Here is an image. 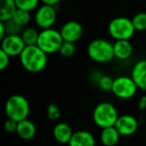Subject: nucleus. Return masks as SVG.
Segmentation results:
<instances>
[{"label":"nucleus","mask_w":146,"mask_h":146,"mask_svg":"<svg viewBox=\"0 0 146 146\" xmlns=\"http://www.w3.org/2000/svg\"><path fill=\"white\" fill-rule=\"evenodd\" d=\"M37 45L26 46L19 56L20 64L25 70L31 73H39L47 66L48 57Z\"/></svg>","instance_id":"1"},{"label":"nucleus","mask_w":146,"mask_h":146,"mask_svg":"<svg viewBox=\"0 0 146 146\" xmlns=\"http://www.w3.org/2000/svg\"><path fill=\"white\" fill-rule=\"evenodd\" d=\"M87 54L96 63H108L115 58L113 43L103 38L93 39L87 46Z\"/></svg>","instance_id":"2"},{"label":"nucleus","mask_w":146,"mask_h":146,"mask_svg":"<svg viewBox=\"0 0 146 146\" xmlns=\"http://www.w3.org/2000/svg\"><path fill=\"white\" fill-rule=\"evenodd\" d=\"M4 111L7 118L16 122H20L24 119H27L30 111V106L26 97L20 94H14L8 97V99L6 100Z\"/></svg>","instance_id":"3"},{"label":"nucleus","mask_w":146,"mask_h":146,"mask_svg":"<svg viewBox=\"0 0 146 146\" xmlns=\"http://www.w3.org/2000/svg\"><path fill=\"white\" fill-rule=\"evenodd\" d=\"M118 117L119 115L116 107L112 103L106 101L98 103L92 113L93 122L101 129L114 126Z\"/></svg>","instance_id":"4"},{"label":"nucleus","mask_w":146,"mask_h":146,"mask_svg":"<svg viewBox=\"0 0 146 146\" xmlns=\"http://www.w3.org/2000/svg\"><path fill=\"white\" fill-rule=\"evenodd\" d=\"M64 42L60 31L54 28L43 29L39 32L37 46L46 54H54L59 52L62 43Z\"/></svg>","instance_id":"5"},{"label":"nucleus","mask_w":146,"mask_h":146,"mask_svg":"<svg viewBox=\"0 0 146 146\" xmlns=\"http://www.w3.org/2000/svg\"><path fill=\"white\" fill-rule=\"evenodd\" d=\"M135 31L132 20L124 16L115 17L108 24V33L114 40H129Z\"/></svg>","instance_id":"6"},{"label":"nucleus","mask_w":146,"mask_h":146,"mask_svg":"<svg viewBox=\"0 0 146 146\" xmlns=\"http://www.w3.org/2000/svg\"><path fill=\"white\" fill-rule=\"evenodd\" d=\"M137 89V85L131 76H119L114 79L111 92L119 99L127 100L135 96Z\"/></svg>","instance_id":"7"},{"label":"nucleus","mask_w":146,"mask_h":146,"mask_svg":"<svg viewBox=\"0 0 146 146\" xmlns=\"http://www.w3.org/2000/svg\"><path fill=\"white\" fill-rule=\"evenodd\" d=\"M57 19V11L55 6L42 4L35 10L34 22L37 27L43 29L53 28Z\"/></svg>","instance_id":"8"},{"label":"nucleus","mask_w":146,"mask_h":146,"mask_svg":"<svg viewBox=\"0 0 146 146\" xmlns=\"http://www.w3.org/2000/svg\"><path fill=\"white\" fill-rule=\"evenodd\" d=\"M26 47L21 35H6L1 39V50L6 52L10 57L20 56Z\"/></svg>","instance_id":"9"},{"label":"nucleus","mask_w":146,"mask_h":146,"mask_svg":"<svg viewBox=\"0 0 146 146\" xmlns=\"http://www.w3.org/2000/svg\"><path fill=\"white\" fill-rule=\"evenodd\" d=\"M59 31H60L63 40L67 41V42L76 43L83 36V27H82L81 23L75 20L65 22Z\"/></svg>","instance_id":"10"},{"label":"nucleus","mask_w":146,"mask_h":146,"mask_svg":"<svg viewBox=\"0 0 146 146\" xmlns=\"http://www.w3.org/2000/svg\"><path fill=\"white\" fill-rule=\"evenodd\" d=\"M114 126L121 136H131L137 132L139 123L133 115L124 114L118 117Z\"/></svg>","instance_id":"11"},{"label":"nucleus","mask_w":146,"mask_h":146,"mask_svg":"<svg viewBox=\"0 0 146 146\" xmlns=\"http://www.w3.org/2000/svg\"><path fill=\"white\" fill-rule=\"evenodd\" d=\"M131 77L137 85L138 89L146 91V59L137 61L133 65Z\"/></svg>","instance_id":"12"},{"label":"nucleus","mask_w":146,"mask_h":146,"mask_svg":"<svg viewBox=\"0 0 146 146\" xmlns=\"http://www.w3.org/2000/svg\"><path fill=\"white\" fill-rule=\"evenodd\" d=\"M68 146H96V140L91 132L79 130L73 133Z\"/></svg>","instance_id":"13"},{"label":"nucleus","mask_w":146,"mask_h":146,"mask_svg":"<svg viewBox=\"0 0 146 146\" xmlns=\"http://www.w3.org/2000/svg\"><path fill=\"white\" fill-rule=\"evenodd\" d=\"M73 133L70 125L65 122H58L53 127V137L60 144H68Z\"/></svg>","instance_id":"14"},{"label":"nucleus","mask_w":146,"mask_h":146,"mask_svg":"<svg viewBox=\"0 0 146 146\" xmlns=\"http://www.w3.org/2000/svg\"><path fill=\"white\" fill-rule=\"evenodd\" d=\"M114 56L118 60H126L132 55L133 46L129 40H115L113 43Z\"/></svg>","instance_id":"15"},{"label":"nucleus","mask_w":146,"mask_h":146,"mask_svg":"<svg viewBox=\"0 0 146 146\" xmlns=\"http://www.w3.org/2000/svg\"><path fill=\"white\" fill-rule=\"evenodd\" d=\"M16 134L22 140H31L36 134V126L31 120L24 119L18 122Z\"/></svg>","instance_id":"16"},{"label":"nucleus","mask_w":146,"mask_h":146,"mask_svg":"<svg viewBox=\"0 0 146 146\" xmlns=\"http://www.w3.org/2000/svg\"><path fill=\"white\" fill-rule=\"evenodd\" d=\"M120 133L117 131L115 126L103 128L100 132V142L103 146H115L120 140Z\"/></svg>","instance_id":"17"},{"label":"nucleus","mask_w":146,"mask_h":146,"mask_svg":"<svg viewBox=\"0 0 146 146\" xmlns=\"http://www.w3.org/2000/svg\"><path fill=\"white\" fill-rule=\"evenodd\" d=\"M17 9L15 0H0V21L12 19Z\"/></svg>","instance_id":"18"},{"label":"nucleus","mask_w":146,"mask_h":146,"mask_svg":"<svg viewBox=\"0 0 146 146\" xmlns=\"http://www.w3.org/2000/svg\"><path fill=\"white\" fill-rule=\"evenodd\" d=\"M21 37H22L26 46L36 45L39 37V31H37L33 27H25L21 33Z\"/></svg>","instance_id":"19"},{"label":"nucleus","mask_w":146,"mask_h":146,"mask_svg":"<svg viewBox=\"0 0 146 146\" xmlns=\"http://www.w3.org/2000/svg\"><path fill=\"white\" fill-rule=\"evenodd\" d=\"M12 19L15 21L16 23H18L20 26L22 27H26L27 25L30 23L31 21V15L30 12L25 10H21V9H17L15 14L13 15Z\"/></svg>","instance_id":"20"},{"label":"nucleus","mask_w":146,"mask_h":146,"mask_svg":"<svg viewBox=\"0 0 146 146\" xmlns=\"http://www.w3.org/2000/svg\"><path fill=\"white\" fill-rule=\"evenodd\" d=\"M40 2V0H15L17 8L21 9V10L28 11V12L36 10L39 7Z\"/></svg>","instance_id":"21"},{"label":"nucleus","mask_w":146,"mask_h":146,"mask_svg":"<svg viewBox=\"0 0 146 146\" xmlns=\"http://www.w3.org/2000/svg\"><path fill=\"white\" fill-rule=\"evenodd\" d=\"M3 23H4L5 29H6V35H21L23 29H24V27L20 26L13 19H9Z\"/></svg>","instance_id":"22"},{"label":"nucleus","mask_w":146,"mask_h":146,"mask_svg":"<svg viewBox=\"0 0 146 146\" xmlns=\"http://www.w3.org/2000/svg\"><path fill=\"white\" fill-rule=\"evenodd\" d=\"M136 31H146V12H139L131 19Z\"/></svg>","instance_id":"23"},{"label":"nucleus","mask_w":146,"mask_h":146,"mask_svg":"<svg viewBox=\"0 0 146 146\" xmlns=\"http://www.w3.org/2000/svg\"><path fill=\"white\" fill-rule=\"evenodd\" d=\"M46 115L51 121H58L61 117V110L55 103H50L46 108Z\"/></svg>","instance_id":"24"},{"label":"nucleus","mask_w":146,"mask_h":146,"mask_svg":"<svg viewBox=\"0 0 146 146\" xmlns=\"http://www.w3.org/2000/svg\"><path fill=\"white\" fill-rule=\"evenodd\" d=\"M75 51H76L75 43L64 41V42L62 43V45H61L59 53H60L61 56L69 58V57H72L73 55L75 54Z\"/></svg>","instance_id":"25"},{"label":"nucleus","mask_w":146,"mask_h":146,"mask_svg":"<svg viewBox=\"0 0 146 146\" xmlns=\"http://www.w3.org/2000/svg\"><path fill=\"white\" fill-rule=\"evenodd\" d=\"M113 81L114 79H112L110 76L108 75H101L99 78L97 79V84L98 87L102 90V91H111L112 90V86H113Z\"/></svg>","instance_id":"26"},{"label":"nucleus","mask_w":146,"mask_h":146,"mask_svg":"<svg viewBox=\"0 0 146 146\" xmlns=\"http://www.w3.org/2000/svg\"><path fill=\"white\" fill-rule=\"evenodd\" d=\"M9 62H10V56L0 49V70H4L5 68H7Z\"/></svg>","instance_id":"27"},{"label":"nucleus","mask_w":146,"mask_h":146,"mask_svg":"<svg viewBox=\"0 0 146 146\" xmlns=\"http://www.w3.org/2000/svg\"><path fill=\"white\" fill-rule=\"evenodd\" d=\"M17 125H18V122L7 118L6 121L4 122V130L8 133H14L17 130Z\"/></svg>","instance_id":"28"},{"label":"nucleus","mask_w":146,"mask_h":146,"mask_svg":"<svg viewBox=\"0 0 146 146\" xmlns=\"http://www.w3.org/2000/svg\"><path fill=\"white\" fill-rule=\"evenodd\" d=\"M138 108L140 110L146 109V95H143L140 97L139 101H138Z\"/></svg>","instance_id":"29"},{"label":"nucleus","mask_w":146,"mask_h":146,"mask_svg":"<svg viewBox=\"0 0 146 146\" xmlns=\"http://www.w3.org/2000/svg\"><path fill=\"white\" fill-rule=\"evenodd\" d=\"M42 4H46V5H51V6H56L57 4L60 3L61 0H40Z\"/></svg>","instance_id":"30"},{"label":"nucleus","mask_w":146,"mask_h":146,"mask_svg":"<svg viewBox=\"0 0 146 146\" xmlns=\"http://www.w3.org/2000/svg\"><path fill=\"white\" fill-rule=\"evenodd\" d=\"M6 36V29H5L4 23L0 21V39H3Z\"/></svg>","instance_id":"31"}]
</instances>
